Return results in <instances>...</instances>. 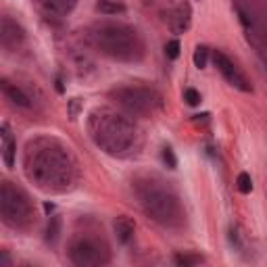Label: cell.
Segmentation results:
<instances>
[{
    "label": "cell",
    "mask_w": 267,
    "mask_h": 267,
    "mask_svg": "<svg viewBox=\"0 0 267 267\" xmlns=\"http://www.w3.org/2000/svg\"><path fill=\"white\" fill-rule=\"evenodd\" d=\"M25 175L44 192H67L75 184V161L54 140H33L25 150Z\"/></svg>",
    "instance_id": "cell-1"
},
{
    "label": "cell",
    "mask_w": 267,
    "mask_h": 267,
    "mask_svg": "<svg viewBox=\"0 0 267 267\" xmlns=\"http://www.w3.org/2000/svg\"><path fill=\"white\" fill-rule=\"evenodd\" d=\"M92 142L113 157H128L138 148V130L130 119L113 108H94L88 117Z\"/></svg>",
    "instance_id": "cell-2"
},
{
    "label": "cell",
    "mask_w": 267,
    "mask_h": 267,
    "mask_svg": "<svg viewBox=\"0 0 267 267\" xmlns=\"http://www.w3.org/2000/svg\"><path fill=\"white\" fill-rule=\"evenodd\" d=\"M92 44L100 53L115 58V61H140L144 56V42L138 31L123 23H103L92 29Z\"/></svg>",
    "instance_id": "cell-3"
},
{
    "label": "cell",
    "mask_w": 267,
    "mask_h": 267,
    "mask_svg": "<svg viewBox=\"0 0 267 267\" xmlns=\"http://www.w3.org/2000/svg\"><path fill=\"white\" fill-rule=\"evenodd\" d=\"M136 192L144 213L153 221L165 225V228H180L184 223V209L173 192L159 186L157 182L140 184Z\"/></svg>",
    "instance_id": "cell-4"
},
{
    "label": "cell",
    "mask_w": 267,
    "mask_h": 267,
    "mask_svg": "<svg viewBox=\"0 0 267 267\" xmlns=\"http://www.w3.org/2000/svg\"><path fill=\"white\" fill-rule=\"evenodd\" d=\"M0 215L8 228L25 230L33 223L36 211L29 196L21 188L13 186L11 182H2L0 184Z\"/></svg>",
    "instance_id": "cell-5"
},
{
    "label": "cell",
    "mask_w": 267,
    "mask_h": 267,
    "mask_svg": "<svg viewBox=\"0 0 267 267\" xmlns=\"http://www.w3.org/2000/svg\"><path fill=\"white\" fill-rule=\"evenodd\" d=\"M111 96L123 111H128L130 115H138V117L153 115L161 107V96L146 86H121V88L113 90Z\"/></svg>",
    "instance_id": "cell-6"
},
{
    "label": "cell",
    "mask_w": 267,
    "mask_h": 267,
    "mask_svg": "<svg viewBox=\"0 0 267 267\" xmlns=\"http://www.w3.org/2000/svg\"><path fill=\"white\" fill-rule=\"evenodd\" d=\"M69 257L80 267H98V265L108 263V250L92 238H81L78 242H73Z\"/></svg>",
    "instance_id": "cell-7"
},
{
    "label": "cell",
    "mask_w": 267,
    "mask_h": 267,
    "mask_svg": "<svg viewBox=\"0 0 267 267\" xmlns=\"http://www.w3.org/2000/svg\"><path fill=\"white\" fill-rule=\"evenodd\" d=\"M213 61H215V67L219 69V73L228 80L234 88H238L242 92H250V83L246 81V78L238 71V67L234 65V61L230 56H225L221 50H215L213 53Z\"/></svg>",
    "instance_id": "cell-8"
},
{
    "label": "cell",
    "mask_w": 267,
    "mask_h": 267,
    "mask_svg": "<svg viewBox=\"0 0 267 267\" xmlns=\"http://www.w3.org/2000/svg\"><path fill=\"white\" fill-rule=\"evenodd\" d=\"M0 42L4 48H17V44L23 42V29L11 17H2V21H0Z\"/></svg>",
    "instance_id": "cell-9"
},
{
    "label": "cell",
    "mask_w": 267,
    "mask_h": 267,
    "mask_svg": "<svg viewBox=\"0 0 267 267\" xmlns=\"http://www.w3.org/2000/svg\"><path fill=\"white\" fill-rule=\"evenodd\" d=\"M0 148H2V161L4 167H11L15 165V157H17V144H15V138H13V132L8 128V123H2L0 128Z\"/></svg>",
    "instance_id": "cell-10"
},
{
    "label": "cell",
    "mask_w": 267,
    "mask_h": 267,
    "mask_svg": "<svg viewBox=\"0 0 267 267\" xmlns=\"http://www.w3.org/2000/svg\"><path fill=\"white\" fill-rule=\"evenodd\" d=\"M2 94H4L8 100H11L13 105H17V107H23V108L29 107V98H27V94H25L21 88H17L15 83L6 81V80H2Z\"/></svg>",
    "instance_id": "cell-11"
},
{
    "label": "cell",
    "mask_w": 267,
    "mask_h": 267,
    "mask_svg": "<svg viewBox=\"0 0 267 267\" xmlns=\"http://www.w3.org/2000/svg\"><path fill=\"white\" fill-rule=\"evenodd\" d=\"M40 4L53 15H67L75 8L78 0H40Z\"/></svg>",
    "instance_id": "cell-12"
},
{
    "label": "cell",
    "mask_w": 267,
    "mask_h": 267,
    "mask_svg": "<svg viewBox=\"0 0 267 267\" xmlns=\"http://www.w3.org/2000/svg\"><path fill=\"white\" fill-rule=\"evenodd\" d=\"M115 236L119 242L128 244L134 236V221L128 219V217H117L115 219Z\"/></svg>",
    "instance_id": "cell-13"
},
{
    "label": "cell",
    "mask_w": 267,
    "mask_h": 267,
    "mask_svg": "<svg viewBox=\"0 0 267 267\" xmlns=\"http://www.w3.org/2000/svg\"><path fill=\"white\" fill-rule=\"evenodd\" d=\"M98 11L105 15H117V13H125V6L121 2H117V0H100Z\"/></svg>",
    "instance_id": "cell-14"
},
{
    "label": "cell",
    "mask_w": 267,
    "mask_h": 267,
    "mask_svg": "<svg viewBox=\"0 0 267 267\" xmlns=\"http://www.w3.org/2000/svg\"><path fill=\"white\" fill-rule=\"evenodd\" d=\"M173 261L178 265H184V267H192V265L203 263V259H200L198 255H184V253H180V255H175Z\"/></svg>",
    "instance_id": "cell-15"
},
{
    "label": "cell",
    "mask_w": 267,
    "mask_h": 267,
    "mask_svg": "<svg viewBox=\"0 0 267 267\" xmlns=\"http://www.w3.org/2000/svg\"><path fill=\"white\" fill-rule=\"evenodd\" d=\"M236 184H238V190L242 192V194H250V192H253V180H250V175L246 171H242L238 175Z\"/></svg>",
    "instance_id": "cell-16"
},
{
    "label": "cell",
    "mask_w": 267,
    "mask_h": 267,
    "mask_svg": "<svg viewBox=\"0 0 267 267\" xmlns=\"http://www.w3.org/2000/svg\"><path fill=\"white\" fill-rule=\"evenodd\" d=\"M207 63H209V50L205 46H198L194 50V65L198 67V69H205Z\"/></svg>",
    "instance_id": "cell-17"
},
{
    "label": "cell",
    "mask_w": 267,
    "mask_h": 267,
    "mask_svg": "<svg viewBox=\"0 0 267 267\" xmlns=\"http://www.w3.org/2000/svg\"><path fill=\"white\" fill-rule=\"evenodd\" d=\"M184 100H186L190 107H196V105H200V92L194 88H186L184 90Z\"/></svg>",
    "instance_id": "cell-18"
},
{
    "label": "cell",
    "mask_w": 267,
    "mask_h": 267,
    "mask_svg": "<svg viewBox=\"0 0 267 267\" xmlns=\"http://www.w3.org/2000/svg\"><path fill=\"white\" fill-rule=\"evenodd\" d=\"M180 40H169L167 42V46H165V53H167V56L169 58H178L180 56Z\"/></svg>",
    "instance_id": "cell-19"
},
{
    "label": "cell",
    "mask_w": 267,
    "mask_h": 267,
    "mask_svg": "<svg viewBox=\"0 0 267 267\" xmlns=\"http://www.w3.org/2000/svg\"><path fill=\"white\" fill-rule=\"evenodd\" d=\"M163 161L167 163V167H169V169H175V167H178V159H175V155H173L171 148H163Z\"/></svg>",
    "instance_id": "cell-20"
},
{
    "label": "cell",
    "mask_w": 267,
    "mask_h": 267,
    "mask_svg": "<svg viewBox=\"0 0 267 267\" xmlns=\"http://www.w3.org/2000/svg\"><path fill=\"white\" fill-rule=\"evenodd\" d=\"M58 236V219L54 217L53 219V225H48V240H54Z\"/></svg>",
    "instance_id": "cell-21"
}]
</instances>
